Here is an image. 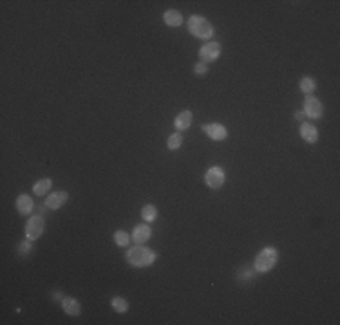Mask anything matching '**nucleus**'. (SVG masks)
<instances>
[{
  "instance_id": "obj_1",
  "label": "nucleus",
  "mask_w": 340,
  "mask_h": 325,
  "mask_svg": "<svg viewBox=\"0 0 340 325\" xmlns=\"http://www.w3.org/2000/svg\"><path fill=\"white\" fill-rule=\"evenodd\" d=\"M127 262L134 268H149L150 264H154V260L157 258V255L150 248H145L143 244H136L134 248L127 251Z\"/></svg>"
},
{
  "instance_id": "obj_2",
  "label": "nucleus",
  "mask_w": 340,
  "mask_h": 325,
  "mask_svg": "<svg viewBox=\"0 0 340 325\" xmlns=\"http://www.w3.org/2000/svg\"><path fill=\"white\" fill-rule=\"evenodd\" d=\"M186 29H188V33L192 36L203 38V40H208V38L213 36V25L201 15H192L188 18V22H186Z\"/></svg>"
},
{
  "instance_id": "obj_3",
  "label": "nucleus",
  "mask_w": 340,
  "mask_h": 325,
  "mask_svg": "<svg viewBox=\"0 0 340 325\" xmlns=\"http://www.w3.org/2000/svg\"><path fill=\"white\" fill-rule=\"evenodd\" d=\"M277 260H279V253H277L275 248H264V250L255 257L254 268L259 275H264L275 268Z\"/></svg>"
},
{
  "instance_id": "obj_4",
  "label": "nucleus",
  "mask_w": 340,
  "mask_h": 325,
  "mask_svg": "<svg viewBox=\"0 0 340 325\" xmlns=\"http://www.w3.org/2000/svg\"><path fill=\"white\" fill-rule=\"evenodd\" d=\"M225 170L221 166H212L208 168L207 174H205V183L210 190H219L223 184H225Z\"/></svg>"
},
{
  "instance_id": "obj_5",
  "label": "nucleus",
  "mask_w": 340,
  "mask_h": 325,
  "mask_svg": "<svg viewBox=\"0 0 340 325\" xmlns=\"http://www.w3.org/2000/svg\"><path fill=\"white\" fill-rule=\"evenodd\" d=\"M324 114V108H322V103L318 98H315L313 94L304 98V116L312 118V120H320Z\"/></svg>"
},
{
  "instance_id": "obj_6",
  "label": "nucleus",
  "mask_w": 340,
  "mask_h": 325,
  "mask_svg": "<svg viewBox=\"0 0 340 325\" xmlns=\"http://www.w3.org/2000/svg\"><path fill=\"white\" fill-rule=\"evenodd\" d=\"M42 233H44V217H31L26 224V239L29 240H36L40 239Z\"/></svg>"
},
{
  "instance_id": "obj_7",
  "label": "nucleus",
  "mask_w": 340,
  "mask_h": 325,
  "mask_svg": "<svg viewBox=\"0 0 340 325\" xmlns=\"http://www.w3.org/2000/svg\"><path fill=\"white\" fill-rule=\"evenodd\" d=\"M221 54V44L219 42H208L199 49V60L203 63H210L215 62Z\"/></svg>"
},
{
  "instance_id": "obj_8",
  "label": "nucleus",
  "mask_w": 340,
  "mask_h": 325,
  "mask_svg": "<svg viewBox=\"0 0 340 325\" xmlns=\"http://www.w3.org/2000/svg\"><path fill=\"white\" fill-rule=\"evenodd\" d=\"M201 130L205 132L210 139H213V141H223V139L228 137L226 126L221 125V123H207V125L201 126Z\"/></svg>"
},
{
  "instance_id": "obj_9",
  "label": "nucleus",
  "mask_w": 340,
  "mask_h": 325,
  "mask_svg": "<svg viewBox=\"0 0 340 325\" xmlns=\"http://www.w3.org/2000/svg\"><path fill=\"white\" fill-rule=\"evenodd\" d=\"M69 200V194L64 192V190H58V192H52L46 197V206L49 210H58V208H62Z\"/></svg>"
},
{
  "instance_id": "obj_10",
  "label": "nucleus",
  "mask_w": 340,
  "mask_h": 325,
  "mask_svg": "<svg viewBox=\"0 0 340 325\" xmlns=\"http://www.w3.org/2000/svg\"><path fill=\"white\" fill-rule=\"evenodd\" d=\"M150 235H152V229H150L149 224H138L132 229V240L136 244H145L150 239Z\"/></svg>"
},
{
  "instance_id": "obj_11",
  "label": "nucleus",
  "mask_w": 340,
  "mask_h": 325,
  "mask_svg": "<svg viewBox=\"0 0 340 325\" xmlns=\"http://www.w3.org/2000/svg\"><path fill=\"white\" fill-rule=\"evenodd\" d=\"M62 309H64V313L69 314V316H80L81 314V305L76 298L65 297L64 300H62Z\"/></svg>"
},
{
  "instance_id": "obj_12",
  "label": "nucleus",
  "mask_w": 340,
  "mask_h": 325,
  "mask_svg": "<svg viewBox=\"0 0 340 325\" xmlns=\"http://www.w3.org/2000/svg\"><path fill=\"white\" fill-rule=\"evenodd\" d=\"M300 137H302L306 143H317L318 141L317 126L312 125V123H302V125H300Z\"/></svg>"
},
{
  "instance_id": "obj_13",
  "label": "nucleus",
  "mask_w": 340,
  "mask_h": 325,
  "mask_svg": "<svg viewBox=\"0 0 340 325\" xmlns=\"http://www.w3.org/2000/svg\"><path fill=\"white\" fill-rule=\"evenodd\" d=\"M192 125V112L190 110H183V112H179L176 116V120H174V126H176V130L178 132H183L186 128H190Z\"/></svg>"
},
{
  "instance_id": "obj_14",
  "label": "nucleus",
  "mask_w": 340,
  "mask_h": 325,
  "mask_svg": "<svg viewBox=\"0 0 340 325\" xmlns=\"http://www.w3.org/2000/svg\"><path fill=\"white\" fill-rule=\"evenodd\" d=\"M17 210L20 215H29L31 211L35 210V204H33V199L29 195H18L17 197Z\"/></svg>"
},
{
  "instance_id": "obj_15",
  "label": "nucleus",
  "mask_w": 340,
  "mask_h": 325,
  "mask_svg": "<svg viewBox=\"0 0 340 325\" xmlns=\"http://www.w3.org/2000/svg\"><path fill=\"white\" fill-rule=\"evenodd\" d=\"M163 20H165V24L170 25V27H179V25H183V15H181L179 11H176V9H168V11H165Z\"/></svg>"
},
{
  "instance_id": "obj_16",
  "label": "nucleus",
  "mask_w": 340,
  "mask_h": 325,
  "mask_svg": "<svg viewBox=\"0 0 340 325\" xmlns=\"http://www.w3.org/2000/svg\"><path fill=\"white\" fill-rule=\"evenodd\" d=\"M257 275L259 273L255 271L254 266H242V268H239V271H237V280H239V282H248V280H254Z\"/></svg>"
},
{
  "instance_id": "obj_17",
  "label": "nucleus",
  "mask_w": 340,
  "mask_h": 325,
  "mask_svg": "<svg viewBox=\"0 0 340 325\" xmlns=\"http://www.w3.org/2000/svg\"><path fill=\"white\" fill-rule=\"evenodd\" d=\"M299 87H300V91L304 92L306 96H310V94L317 89V81L313 80V78H310V76H304V78L299 81Z\"/></svg>"
},
{
  "instance_id": "obj_18",
  "label": "nucleus",
  "mask_w": 340,
  "mask_h": 325,
  "mask_svg": "<svg viewBox=\"0 0 340 325\" xmlns=\"http://www.w3.org/2000/svg\"><path fill=\"white\" fill-rule=\"evenodd\" d=\"M51 186H52L51 179H40L38 183H35V186H33V192H35V195L42 197V195H46L47 192L51 190Z\"/></svg>"
},
{
  "instance_id": "obj_19",
  "label": "nucleus",
  "mask_w": 340,
  "mask_h": 325,
  "mask_svg": "<svg viewBox=\"0 0 340 325\" xmlns=\"http://www.w3.org/2000/svg\"><path fill=\"white\" fill-rule=\"evenodd\" d=\"M141 217L147 223H154L157 217V208L154 204H145L143 210H141Z\"/></svg>"
},
{
  "instance_id": "obj_20",
  "label": "nucleus",
  "mask_w": 340,
  "mask_h": 325,
  "mask_svg": "<svg viewBox=\"0 0 340 325\" xmlns=\"http://www.w3.org/2000/svg\"><path fill=\"white\" fill-rule=\"evenodd\" d=\"M181 145H183V134H181V132H174V134L168 136V139H167L168 150H178Z\"/></svg>"
},
{
  "instance_id": "obj_21",
  "label": "nucleus",
  "mask_w": 340,
  "mask_h": 325,
  "mask_svg": "<svg viewBox=\"0 0 340 325\" xmlns=\"http://www.w3.org/2000/svg\"><path fill=\"white\" fill-rule=\"evenodd\" d=\"M110 307L114 309L116 313H127V311H129V302L125 300V298L114 297L112 300H110Z\"/></svg>"
},
{
  "instance_id": "obj_22",
  "label": "nucleus",
  "mask_w": 340,
  "mask_h": 325,
  "mask_svg": "<svg viewBox=\"0 0 340 325\" xmlns=\"http://www.w3.org/2000/svg\"><path fill=\"white\" fill-rule=\"evenodd\" d=\"M114 242L121 248H127L129 242H131V237L127 235V231H123V229H118L114 233Z\"/></svg>"
},
{
  "instance_id": "obj_23",
  "label": "nucleus",
  "mask_w": 340,
  "mask_h": 325,
  "mask_svg": "<svg viewBox=\"0 0 340 325\" xmlns=\"http://www.w3.org/2000/svg\"><path fill=\"white\" fill-rule=\"evenodd\" d=\"M31 242H33V240H29V239L22 240V242L18 244V255H22V257H27L29 253H31V250H33Z\"/></svg>"
},
{
  "instance_id": "obj_24",
  "label": "nucleus",
  "mask_w": 340,
  "mask_h": 325,
  "mask_svg": "<svg viewBox=\"0 0 340 325\" xmlns=\"http://www.w3.org/2000/svg\"><path fill=\"white\" fill-rule=\"evenodd\" d=\"M194 73H196L197 76H205L208 73V65L203 62H197L196 65H194Z\"/></svg>"
},
{
  "instance_id": "obj_25",
  "label": "nucleus",
  "mask_w": 340,
  "mask_h": 325,
  "mask_svg": "<svg viewBox=\"0 0 340 325\" xmlns=\"http://www.w3.org/2000/svg\"><path fill=\"white\" fill-rule=\"evenodd\" d=\"M52 298H54V300H56V302H60L62 303V300H64V295H62V291H52Z\"/></svg>"
},
{
  "instance_id": "obj_26",
  "label": "nucleus",
  "mask_w": 340,
  "mask_h": 325,
  "mask_svg": "<svg viewBox=\"0 0 340 325\" xmlns=\"http://www.w3.org/2000/svg\"><path fill=\"white\" fill-rule=\"evenodd\" d=\"M295 120L304 121V112H300V110H297V112H295Z\"/></svg>"
}]
</instances>
